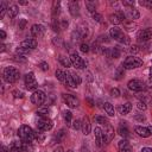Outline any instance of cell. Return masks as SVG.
<instances>
[{"instance_id":"1","label":"cell","mask_w":152,"mask_h":152,"mask_svg":"<svg viewBox=\"0 0 152 152\" xmlns=\"http://www.w3.org/2000/svg\"><path fill=\"white\" fill-rule=\"evenodd\" d=\"M2 76L7 83H14L19 78V70H17L13 66H7L2 71Z\"/></svg>"},{"instance_id":"2","label":"cell","mask_w":152,"mask_h":152,"mask_svg":"<svg viewBox=\"0 0 152 152\" xmlns=\"http://www.w3.org/2000/svg\"><path fill=\"white\" fill-rule=\"evenodd\" d=\"M18 135L23 141H31L32 139H34V131L30 126L23 125L18 129Z\"/></svg>"},{"instance_id":"3","label":"cell","mask_w":152,"mask_h":152,"mask_svg":"<svg viewBox=\"0 0 152 152\" xmlns=\"http://www.w3.org/2000/svg\"><path fill=\"white\" fill-rule=\"evenodd\" d=\"M37 129L39 131V132H46V131H50L51 128H52V126H53V124H52V120L50 119V118H48V116H45V118H40V116H38V120H37Z\"/></svg>"},{"instance_id":"4","label":"cell","mask_w":152,"mask_h":152,"mask_svg":"<svg viewBox=\"0 0 152 152\" xmlns=\"http://www.w3.org/2000/svg\"><path fill=\"white\" fill-rule=\"evenodd\" d=\"M142 64V61L135 56H129L127 57L124 63H122V66L125 69H134V68H138V66H141Z\"/></svg>"},{"instance_id":"5","label":"cell","mask_w":152,"mask_h":152,"mask_svg":"<svg viewBox=\"0 0 152 152\" xmlns=\"http://www.w3.org/2000/svg\"><path fill=\"white\" fill-rule=\"evenodd\" d=\"M46 100V95L42 91V90H36L33 91V94L31 95V102L33 104H37V106H40L45 102Z\"/></svg>"},{"instance_id":"6","label":"cell","mask_w":152,"mask_h":152,"mask_svg":"<svg viewBox=\"0 0 152 152\" xmlns=\"http://www.w3.org/2000/svg\"><path fill=\"white\" fill-rule=\"evenodd\" d=\"M25 86H26V88L28 90H33V89H36L38 87L33 72H28V74L25 75Z\"/></svg>"},{"instance_id":"7","label":"cell","mask_w":152,"mask_h":152,"mask_svg":"<svg viewBox=\"0 0 152 152\" xmlns=\"http://www.w3.org/2000/svg\"><path fill=\"white\" fill-rule=\"evenodd\" d=\"M70 59H71L72 65H74L75 68H77V69H83V68L86 66V62L80 57V55H78L77 52H72V53L70 55Z\"/></svg>"},{"instance_id":"8","label":"cell","mask_w":152,"mask_h":152,"mask_svg":"<svg viewBox=\"0 0 152 152\" xmlns=\"http://www.w3.org/2000/svg\"><path fill=\"white\" fill-rule=\"evenodd\" d=\"M137 38L139 42H146L152 39V27H147L144 30H140L137 34Z\"/></svg>"},{"instance_id":"9","label":"cell","mask_w":152,"mask_h":152,"mask_svg":"<svg viewBox=\"0 0 152 152\" xmlns=\"http://www.w3.org/2000/svg\"><path fill=\"white\" fill-rule=\"evenodd\" d=\"M63 100L64 102L70 107V108H76L80 104V101L76 96H74L72 94H63Z\"/></svg>"},{"instance_id":"10","label":"cell","mask_w":152,"mask_h":152,"mask_svg":"<svg viewBox=\"0 0 152 152\" xmlns=\"http://www.w3.org/2000/svg\"><path fill=\"white\" fill-rule=\"evenodd\" d=\"M125 17H126V15H125V13H124L122 11H116V12H114L113 14L109 15V20H110V23H113L114 25H119V24L124 23Z\"/></svg>"},{"instance_id":"11","label":"cell","mask_w":152,"mask_h":152,"mask_svg":"<svg viewBox=\"0 0 152 152\" xmlns=\"http://www.w3.org/2000/svg\"><path fill=\"white\" fill-rule=\"evenodd\" d=\"M127 86H128V89H129V90H133V91H140V90H142L144 87H145L144 82L140 81V80H138V78L131 80Z\"/></svg>"},{"instance_id":"12","label":"cell","mask_w":152,"mask_h":152,"mask_svg":"<svg viewBox=\"0 0 152 152\" xmlns=\"http://www.w3.org/2000/svg\"><path fill=\"white\" fill-rule=\"evenodd\" d=\"M31 33H32L33 37L40 38V37H43L44 33H45V27H44L43 25H40V24H34V25H32V27H31Z\"/></svg>"},{"instance_id":"13","label":"cell","mask_w":152,"mask_h":152,"mask_svg":"<svg viewBox=\"0 0 152 152\" xmlns=\"http://www.w3.org/2000/svg\"><path fill=\"white\" fill-rule=\"evenodd\" d=\"M37 44H38V42L34 38H26L25 40L21 42L20 48H24V49H27V50H32V49L37 48Z\"/></svg>"},{"instance_id":"14","label":"cell","mask_w":152,"mask_h":152,"mask_svg":"<svg viewBox=\"0 0 152 152\" xmlns=\"http://www.w3.org/2000/svg\"><path fill=\"white\" fill-rule=\"evenodd\" d=\"M113 138H114V129L108 124L107 125V131H104V133H103V144H108L109 141H112Z\"/></svg>"},{"instance_id":"15","label":"cell","mask_w":152,"mask_h":152,"mask_svg":"<svg viewBox=\"0 0 152 152\" xmlns=\"http://www.w3.org/2000/svg\"><path fill=\"white\" fill-rule=\"evenodd\" d=\"M81 129L83 132L84 135L89 134L90 133V129H91V126H90V121H89V118L88 116H84L81 121Z\"/></svg>"},{"instance_id":"16","label":"cell","mask_w":152,"mask_h":152,"mask_svg":"<svg viewBox=\"0 0 152 152\" xmlns=\"http://www.w3.org/2000/svg\"><path fill=\"white\" fill-rule=\"evenodd\" d=\"M94 133H95V142L99 147H101L103 145V132L100 127H95Z\"/></svg>"},{"instance_id":"17","label":"cell","mask_w":152,"mask_h":152,"mask_svg":"<svg viewBox=\"0 0 152 152\" xmlns=\"http://www.w3.org/2000/svg\"><path fill=\"white\" fill-rule=\"evenodd\" d=\"M134 131H135V133H137L139 137H142V138H147V137H150V135H151V133H150V129H148L147 127L137 126V127L134 128Z\"/></svg>"},{"instance_id":"18","label":"cell","mask_w":152,"mask_h":152,"mask_svg":"<svg viewBox=\"0 0 152 152\" xmlns=\"http://www.w3.org/2000/svg\"><path fill=\"white\" fill-rule=\"evenodd\" d=\"M69 11L72 17H77L80 14V7L77 1H70L69 2Z\"/></svg>"},{"instance_id":"19","label":"cell","mask_w":152,"mask_h":152,"mask_svg":"<svg viewBox=\"0 0 152 152\" xmlns=\"http://www.w3.org/2000/svg\"><path fill=\"white\" fill-rule=\"evenodd\" d=\"M119 151L120 152H132V147L126 139L119 141Z\"/></svg>"},{"instance_id":"20","label":"cell","mask_w":152,"mask_h":152,"mask_svg":"<svg viewBox=\"0 0 152 152\" xmlns=\"http://www.w3.org/2000/svg\"><path fill=\"white\" fill-rule=\"evenodd\" d=\"M128 19H131L132 21L134 20V19H138L139 18V12H138V10H135L134 7H129L128 10H127V12H126V14H125Z\"/></svg>"},{"instance_id":"21","label":"cell","mask_w":152,"mask_h":152,"mask_svg":"<svg viewBox=\"0 0 152 152\" xmlns=\"http://www.w3.org/2000/svg\"><path fill=\"white\" fill-rule=\"evenodd\" d=\"M109 34H110V37H112V38H114L115 40H118V42H119V39L122 37L124 32H122L119 27H113V28H110Z\"/></svg>"},{"instance_id":"22","label":"cell","mask_w":152,"mask_h":152,"mask_svg":"<svg viewBox=\"0 0 152 152\" xmlns=\"http://www.w3.org/2000/svg\"><path fill=\"white\" fill-rule=\"evenodd\" d=\"M65 84L70 88H76V83L74 82V78H72V75H71V71H66L65 72Z\"/></svg>"},{"instance_id":"23","label":"cell","mask_w":152,"mask_h":152,"mask_svg":"<svg viewBox=\"0 0 152 152\" xmlns=\"http://www.w3.org/2000/svg\"><path fill=\"white\" fill-rule=\"evenodd\" d=\"M18 12H19V8H18L17 5H10V6H8L7 14H8L10 18H14V17H17Z\"/></svg>"},{"instance_id":"24","label":"cell","mask_w":152,"mask_h":152,"mask_svg":"<svg viewBox=\"0 0 152 152\" xmlns=\"http://www.w3.org/2000/svg\"><path fill=\"white\" fill-rule=\"evenodd\" d=\"M131 109H132V104L129 103V102H126V103H124V104H121L120 107H119V112L121 113V114H128L129 112H131Z\"/></svg>"},{"instance_id":"25","label":"cell","mask_w":152,"mask_h":152,"mask_svg":"<svg viewBox=\"0 0 152 152\" xmlns=\"http://www.w3.org/2000/svg\"><path fill=\"white\" fill-rule=\"evenodd\" d=\"M34 150L31 141H21V151L24 152H32Z\"/></svg>"},{"instance_id":"26","label":"cell","mask_w":152,"mask_h":152,"mask_svg":"<svg viewBox=\"0 0 152 152\" xmlns=\"http://www.w3.org/2000/svg\"><path fill=\"white\" fill-rule=\"evenodd\" d=\"M58 59H59L61 64H62L63 66H65V68H70V66L72 65L70 57H66V56H59V58H58Z\"/></svg>"},{"instance_id":"27","label":"cell","mask_w":152,"mask_h":152,"mask_svg":"<svg viewBox=\"0 0 152 152\" xmlns=\"http://www.w3.org/2000/svg\"><path fill=\"white\" fill-rule=\"evenodd\" d=\"M61 12V2L59 1H53L52 4V17L56 18Z\"/></svg>"},{"instance_id":"28","label":"cell","mask_w":152,"mask_h":152,"mask_svg":"<svg viewBox=\"0 0 152 152\" xmlns=\"http://www.w3.org/2000/svg\"><path fill=\"white\" fill-rule=\"evenodd\" d=\"M103 108H104L106 113H107L109 116H114L115 112H114V107H113V104H112V103H109V102H104Z\"/></svg>"},{"instance_id":"29","label":"cell","mask_w":152,"mask_h":152,"mask_svg":"<svg viewBox=\"0 0 152 152\" xmlns=\"http://www.w3.org/2000/svg\"><path fill=\"white\" fill-rule=\"evenodd\" d=\"M124 74H125V68L124 66H119V68H116V70L114 72V78L115 80H121Z\"/></svg>"},{"instance_id":"30","label":"cell","mask_w":152,"mask_h":152,"mask_svg":"<svg viewBox=\"0 0 152 152\" xmlns=\"http://www.w3.org/2000/svg\"><path fill=\"white\" fill-rule=\"evenodd\" d=\"M118 133L121 135V137H124V139L125 138H128L129 137V131H128V128L126 127V126H120L119 127V129H118Z\"/></svg>"},{"instance_id":"31","label":"cell","mask_w":152,"mask_h":152,"mask_svg":"<svg viewBox=\"0 0 152 152\" xmlns=\"http://www.w3.org/2000/svg\"><path fill=\"white\" fill-rule=\"evenodd\" d=\"M7 10H8L7 4H6L5 1H1V2H0V19H2V18L5 17V14H6Z\"/></svg>"},{"instance_id":"32","label":"cell","mask_w":152,"mask_h":152,"mask_svg":"<svg viewBox=\"0 0 152 152\" xmlns=\"http://www.w3.org/2000/svg\"><path fill=\"white\" fill-rule=\"evenodd\" d=\"M124 27H125L126 31H134V30L137 28V24L131 20V21H128V23H125V24H124Z\"/></svg>"},{"instance_id":"33","label":"cell","mask_w":152,"mask_h":152,"mask_svg":"<svg viewBox=\"0 0 152 152\" xmlns=\"http://www.w3.org/2000/svg\"><path fill=\"white\" fill-rule=\"evenodd\" d=\"M65 72L64 71H62V70H56V77H57V80L58 81H61V82H63V83H65Z\"/></svg>"},{"instance_id":"34","label":"cell","mask_w":152,"mask_h":152,"mask_svg":"<svg viewBox=\"0 0 152 152\" xmlns=\"http://www.w3.org/2000/svg\"><path fill=\"white\" fill-rule=\"evenodd\" d=\"M49 108H46V107H44V108H40V109H38L37 110V115L38 116H40V118H45V116H48V114H49Z\"/></svg>"},{"instance_id":"35","label":"cell","mask_w":152,"mask_h":152,"mask_svg":"<svg viewBox=\"0 0 152 152\" xmlns=\"http://www.w3.org/2000/svg\"><path fill=\"white\" fill-rule=\"evenodd\" d=\"M64 120H65V124L68 125V126H71V120H72V114H71V112H65L64 113Z\"/></svg>"},{"instance_id":"36","label":"cell","mask_w":152,"mask_h":152,"mask_svg":"<svg viewBox=\"0 0 152 152\" xmlns=\"http://www.w3.org/2000/svg\"><path fill=\"white\" fill-rule=\"evenodd\" d=\"M97 124H101V125H108L109 122H108V120L104 118V116H101V115H97V116H95V119H94Z\"/></svg>"},{"instance_id":"37","label":"cell","mask_w":152,"mask_h":152,"mask_svg":"<svg viewBox=\"0 0 152 152\" xmlns=\"http://www.w3.org/2000/svg\"><path fill=\"white\" fill-rule=\"evenodd\" d=\"M71 75H72V78H74V82L76 83V86H80L81 84V77H80V75L76 74V72H72V71H71Z\"/></svg>"},{"instance_id":"38","label":"cell","mask_w":152,"mask_h":152,"mask_svg":"<svg viewBox=\"0 0 152 152\" xmlns=\"http://www.w3.org/2000/svg\"><path fill=\"white\" fill-rule=\"evenodd\" d=\"M80 50L83 52V53H87V52H89V45L87 44V43H82L81 45H80Z\"/></svg>"},{"instance_id":"39","label":"cell","mask_w":152,"mask_h":152,"mask_svg":"<svg viewBox=\"0 0 152 152\" xmlns=\"http://www.w3.org/2000/svg\"><path fill=\"white\" fill-rule=\"evenodd\" d=\"M119 56H120V51H119L116 48L110 49V57H113V58H118Z\"/></svg>"},{"instance_id":"40","label":"cell","mask_w":152,"mask_h":152,"mask_svg":"<svg viewBox=\"0 0 152 152\" xmlns=\"http://www.w3.org/2000/svg\"><path fill=\"white\" fill-rule=\"evenodd\" d=\"M71 126H72V128H74V129H76V131H77L78 128H81V121H80V120H77V119H76V120H74V121H72V124H71Z\"/></svg>"},{"instance_id":"41","label":"cell","mask_w":152,"mask_h":152,"mask_svg":"<svg viewBox=\"0 0 152 152\" xmlns=\"http://www.w3.org/2000/svg\"><path fill=\"white\" fill-rule=\"evenodd\" d=\"M34 139H37L39 142H42L44 139H45V137H44V134H42V133H38V132H34Z\"/></svg>"},{"instance_id":"42","label":"cell","mask_w":152,"mask_h":152,"mask_svg":"<svg viewBox=\"0 0 152 152\" xmlns=\"http://www.w3.org/2000/svg\"><path fill=\"white\" fill-rule=\"evenodd\" d=\"M139 4H140L141 6H146V7H148V8H152V0H150V1H147V0H141Z\"/></svg>"},{"instance_id":"43","label":"cell","mask_w":152,"mask_h":152,"mask_svg":"<svg viewBox=\"0 0 152 152\" xmlns=\"http://www.w3.org/2000/svg\"><path fill=\"white\" fill-rule=\"evenodd\" d=\"M65 131L64 129H61L58 133H57V135H56V139H57V141H59V140H62L64 137H65V133H64Z\"/></svg>"},{"instance_id":"44","label":"cell","mask_w":152,"mask_h":152,"mask_svg":"<svg viewBox=\"0 0 152 152\" xmlns=\"http://www.w3.org/2000/svg\"><path fill=\"white\" fill-rule=\"evenodd\" d=\"M110 95L113 97H118L120 95V90L118 88H113V89H110Z\"/></svg>"},{"instance_id":"45","label":"cell","mask_w":152,"mask_h":152,"mask_svg":"<svg viewBox=\"0 0 152 152\" xmlns=\"http://www.w3.org/2000/svg\"><path fill=\"white\" fill-rule=\"evenodd\" d=\"M137 107H138V109H140V110H145V109H146V103H145L144 101H138Z\"/></svg>"},{"instance_id":"46","label":"cell","mask_w":152,"mask_h":152,"mask_svg":"<svg viewBox=\"0 0 152 152\" xmlns=\"http://www.w3.org/2000/svg\"><path fill=\"white\" fill-rule=\"evenodd\" d=\"M91 15H93V19H94L95 21H97V23H100V21H101V19H102V17H101V14H100V13H97V12H95V13H93Z\"/></svg>"},{"instance_id":"47","label":"cell","mask_w":152,"mask_h":152,"mask_svg":"<svg viewBox=\"0 0 152 152\" xmlns=\"http://www.w3.org/2000/svg\"><path fill=\"white\" fill-rule=\"evenodd\" d=\"M12 94H13V95H14V97H17V99H18V97H20V99H21V97H24V93H23V91H20V90H13V93H12Z\"/></svg>"},{"instance_id":"48","label":"cell","mask_w":152,"mask_h":152,"mask_svg":"<svg viewBox=\"0 0 152 152\" xmlns=\"http://www.w3.org/2000/svg\"><path fill=\"white\" fill-rule=\"evenodd\" d=\"M39 68H40L43 71H46V70L49 69V64H48L46 62H42V63L39 64Z\"/></svg>"},{"instance_id":"49","label":"cell","mask_w":152,"mask_h":152,"mask_svg":"<svg viewBox=\"0 0 152 152\" xmlns=\"http://www.w3.org/2000/svg\"><path fill=\"white\" fill-rule=\"evenodd\" d=\"M10 151H11V152H21V148H20L19 146H15V145H13V146L10 148Z\"/></svg>"},{"instance_id":"50","label":"cell","mask_w":152,"mask_h":152,"mask_svg":"<svg viewBox=\"0 0 152 152\" xmlns=\"http://www.w3.org/2000/svg\"><path fill=\"white\" fill-rule=\"evenodd\" d=\"M122 4H124V6H132V7H133L134 1H132V0H131V1H129V0H125Z\"/></svg>"},{"instance_id":"51","label":"cell","mask_w":152,"mask_h":152,"mask_svg":"<svg viewBox=\"0 0 152 152\" xmlns=\"http://www.w3.org/2000/svg\"><path fill=\"white\" fill-rule=\"evenodd\" d=\"M25 24H26V20H24V19H23V20L20 21V24H19V28H20V30H23V28H24V26H25Z\"/></svg>"},{"instance_id":"52","label":"cell","mask_w":152,"mask_h":152,"mask_svg":"<svg viewBox=\"0 0 152 152\" xmlns=\"http://www.w3.org/2000/svg\"><path fill=\"white\" fill-rule=\"evenodd\" d=\"M0 37H1V39H5V38H6V33H5V31L0 30Z\"/></svg>"},{"instance_id":"53","label":"cell","mask_w":152,"mask_h":152,"mask_svg":"<svg viewBox=\"0 0 152 152\" xmlns=\"http://www.w3.org/2000/svg\"><path fill=\"white\" fill-rule=\"evenodd\" d=\"M141 152H152V148L151 147H144L141 150Z\"/></svg>"},{"instance_id":"54","label":"cell","mask_w":152,"mask_h":152,"mask_svg":"<svg viewBox=\"0 0 152 152\" xmlns=\"http://www.w3.org/2000/svg\"><path fill=\"white\" fill-rule=\"evenodd\" d=\"M68 26V21L66 20H62V28H65Z\"/></svg>"},{"instance_id":"55","label":"cell","mask_w":152,"mask_h":152,"mask_svg":"<svg viewBox=\"0 0 152 152\" xmlns=\"http://www.w3.org/2000/svg\"><path fill=\"white\" fill-rule=\"evenodd\" d=\"M1 152H11V151H10V148H7L6 146H2V147H1Z\"/></svg>"},{"instance_id":"56","label":"cell","mask_w":152,"mask_h":152,"mask_svg":"<svg viewBox=\"0 0 152 152\" xmlns=\"http://www.w3.org/2000/svg\"><path fill=\"white\" fill-rule=\"evenodd\" d=\"M53 152H63V148H62L61 146H58L57 148H55V150H53Z\"/></svg>"},{"instance_id":"57","label":"cell","mask_w":152,"mask_h":152,"mask_svg":"<svg viewBox=\"0 0 152 152\" xmlns=\"http://www.w3.org/2000/svg\"><path fill=\"white\" fill-rule=\"evenodd\" d=\"M137 48H138V46H132V49H131V51H132V52H134V53H135V52H137V51H138V49H137Z\"/></svg>"},{"instance_id":"58","label":"cell","mask_w":152,"mask_h":152,"mask_svg":"<svg viewBox=\"0 0 152 152\" xmlns=\"http://www.w3.org/2000/svg\"><path fill=\"white\" fill-rule=\"evenodd\" d=\"M148 88L152 89V78H150V81H148Z\"/></svg>"},{"instance_id":"59","label":"cell","mask_w":152,"mask_h":152,"mask_svg":"<svg viewBox=\"0 0 152 152\" xmlns=\"http://www.w3.org/2000/svg\"><path fill=\"white\" fill-rule=\"evenodd\" d=\"M4 50H5V45L1 44V45H0V51H4Z\"/></svg>"},{"instance_id":"60","label":"cell","mask_w":152,"mask_h":152,"mask_svg":"<svg viewBox=\"0 0 152 152\" xmlns=\"http://www.w3.org/2000/svg\"><path fill=\"white\" fill-rule=\"evenodd\" d=\"M20 5H27V1H19Z\"/></svg>"},{"instance_id":"61","label":"cell","mask_w":152,"mask_h":152,"mask_svg":"<svg viewBox=\"0 0 152 152\" xmlns=\"http://www.w3.org/2000/svg\"><path fill=\"white\" fill-rule=\"evenodd\" d=\"M81 152H88V150H87V148H84V147H82V150H81Z\"/></svg>"},{"instance_id":"62","label":"cell","mask_w":152,"mask_h":152,"mask_svg":"<svg viewBox=\"0 0 152 152\" xmlns=\"http://www.w3.org/2000/svg\"><path fill=\"white\" fill-rule=\"evenodd\" d=\"M150 77H151V78H152V66H151V68H150Z\"/></svg>"},{"instance_id":"63","label":"cell","mask_w":152,"mask_h":152,"mask_svg":"<svg viewBox=\"0 0 152 152\" xmlns=\"http://www.w3.org/2000/svg\"><path fill=\"white\" fill-rule=\"evenodd\" d=\"M148 129H150V133H151V134H152V127H150V128H148Z\"/></svg>"},{"instance_id":"64","label":"cell","mask_w":152,"mask_h":152,"mask_svg":"<svg viewBox=\"0 0 152 152\" xmlns=\"http://www.w3.org/2000/svg\"><path fill=\"white\" fill-rule=\"evenodd\" d=\"M66 152H74V151H72V150H69V151H66Z\"/></svg>"}]
</instances>
